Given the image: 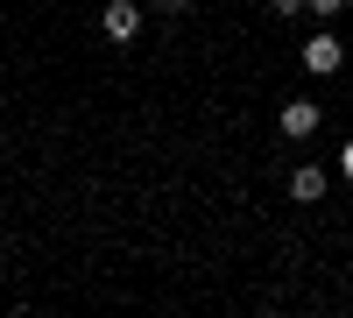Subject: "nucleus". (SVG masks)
<instances>
[{
	"label": "nucleus",
	"instance_id": "6",
	"mask_svg": "<svg viewBox=\"0 0 353 318\" xmlns=\"http://www.w3.org/2000/svg\"><path fill=\"white\" fill-rule=\"evenodd\" d=\"M269 8H276V14H297V8H311V0H269Z\"/></svg>",
	"mask_w": 353,
	"mask_h": 318
},
{
	"label": "nucleus",
	"instance_id": "5",
	"mask_svg": "<svg viewBox=\"0 0 353 318\" xmlns=\"http://www.w3.org/2000/svg\"><path fill=\"white\" fill-rule=\"evenodd\" d=\"M149 8H156V14H184L191 0H149Z\"/></svg>",
	"mask_w": 353,
	"mask_h": 318
},
{
	"label": "nucleus",
	"instance_id": "8",
	"mask_svg": "<svg viewBox=\"0 0 353 318\" xmlns=\"http://www.w3.org/2000/svg\"><path fill=\"white\" fill-rule=\"evenodd\" d=\"M339 170H346V177H353V141H346V149H339Z\"/></svg>",
	"mask_w": 353,
	"mask_h": 318
},
{
	"label": "nucleus",
	"instance_id": "3",
	"mask_svg": "<svg viewBox=\"0 0 353 318\" xmlns=\"http://www.w3.org/2000/svg\"><path fill=\"white\" fill-rule=\"evenodd\" d=\"M339 57H346V50H339V36H311V43H304V71L332 78V71H339Z\"/></svg>",
	"mask_w": 353,
	"mask_h": 318
},
{
	"label": "nucleus",
	"instance_id": "4",
	"mask_svg": "<svg viewBox=\"0 0 353 318\" xmlns=\"http://www.w3.org/2000/svg\"><path fill=\"white\" fill-rule=\"evenodd\" d=\"M290 198H304V206H311V198H325V170H297V177H290Z\"/></svg>",
	"mask_w": 353,
	"mask_h": 318
},
{
	"label": "nucleus",
	"instance_id": "7",
	"mask_svg": "<svg viewBox=\"0 0 353 318\" xmlns=\"http://www.w3.org/2000/svg\"><path fill=\"white\" fill-rule=\"evenodd\" d=\"M311 8H318V14H339V8H346V0H311Z\"/></svg>",
	"mask_w": 353,
	"mask_h": 318
},
{
	"label": "nucleus",
	"instance_id": "2",
	"mask_svg": "<svg viewBox=\"0 0 353 318\" xmlns=\"http://www.w3.org/2000/svg\"><path fill=\"white\" fill-rule=\"evenodd\" d=\"M276 128H283L290 141H304V135H318V106H311V99H290V106L276 113Z\"/></svg>",
	"mask_w": 353,
	"mask_h": 318
},
{
	"label": "nucleus",
	"instance_id": "1",
	"mask_svg": "<svg viewBox=\"0 0 353 318\" xmlns=\"http://www.w3.org/2000/svg\"><path fill=\"white\" fill-rule=\"evenodd\" d=\"M99 28H106L113 43H134V36H141V8H134V0H106V14H99Z\"/></svg>",
	"mask_w": 353,
	"mask_h": 318
}]
</instances>
